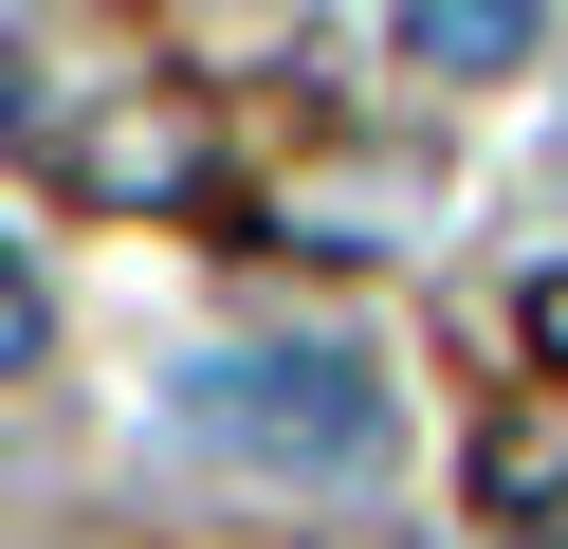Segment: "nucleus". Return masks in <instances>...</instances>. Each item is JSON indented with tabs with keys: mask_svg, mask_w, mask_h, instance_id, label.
<instances>
[{
	"mask_svg": "<svg viewBox=\"0 0 568 549\" xmlns=\"http://www.w3.org/2000/svg\"><path fill=\"white\" fill-rule=\"evenodd\" d=\"M184 421L221 439L239 476H294V495H367L404 458V403H385L367 348H221L184 385Z\"/></svg>",
	"mask_w": 568,
	"mask_h": 549,
	"instance_id": "1",
	"label": "nucleus"
},
{
	"mask_svg": "<svg viewBox=\"0 0 568 549\" xmlns=\"http://www.w3.org/2000/svg\"><path fill=\"white\" fill-rule=\"evenodd\" d=\"M55 165H74V202L129 220V202H202V183H221V146H202V92H111Z\"/></svg>",
	"mask_w": 568,
	"mask_h": 549,
	"instance_id": "2",
	"label": "nucleus"
},
{
	"mask_svg": "<svg viewBox=\"0 0 568 549\" xmlns=\"http://www.w3.org/2000/svg\"><path fill=\"white\" fill-rule=\"evenodd\" d=\"M404 55H422V73H514V55H531V19H514V0H422Z\"/></svg>",
	"mask_w": 568,
	"mask_h": 549,
	"instance_id": "3",
	"label": "nucleus"
},
{
	"mask_svg": "<svg viewBox=\"0 0 568 549\" xmlns=\"http://www.w3.org/2000/svg\"><path fill=\"white\" fill-rule=\"evenodd\" d=\"M477 495H495V512H550V495H568V439H550V421L477 439Z\"/></svg>",
	"mask_w": 568,
	"mask_h": 549,
	"instance_id": "4",
	"label": "nucleus"
},
{
	"mask_svg": "<svg viewBox=\"0 0 568 549\" xmlns=\"http://www.w3.org/2000/svg\"><path fill=\"white\" fill-rule=\"evenodd\" d=\"M55 348V312H38V275H19V256H0V385H19V366Z\"/></svg>",
	"mask_w": 568,
	"mask_h": 549,
	"instance_id": "5",
	"label": "nucleus"
},
{
	"mask_svg": "<svg viewBox=\"0 0 568 549\" xmlns=\"http://www.w3.org/2000/svg\"><path fill=\"white\" fill-rule=\"evenodd\" d=\"M531 366H568V275H531Z\"/></svg>",
	"mask_w": 568,
	"mask_h": 549,
	"instance_id": "6",
	"label": "nucleus"
}]
</instances>
